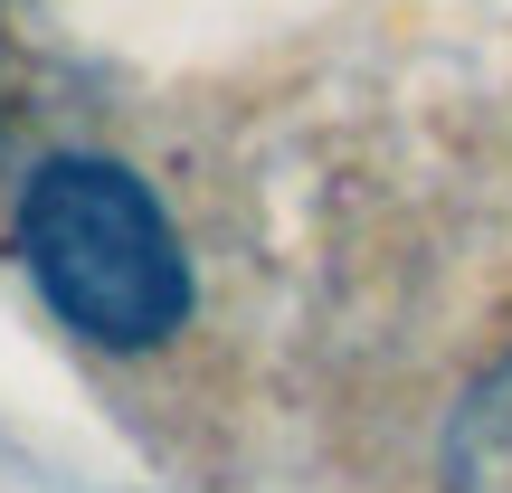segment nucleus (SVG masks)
<instances>
[{"instance_id":"obj_1","label":"nucleus","mask_w":512,"mask_h":493,"mask_svg":"<svg viewBox=\"0 0 512 493\" xmlns=\"http://www.w3.org/2000/svg\"><path fill=\"white\" fill-rule=\"evenodd\" d=\"M19 256H29V285L48 294L57 323L105 351H152L190 313V256L171 238L162 200L124 162H95V152L29 171Z\"/></svg>"},{"instance_id":"obj_2","label":"nucleus","mask_w":512,"mask_h":493,"mask_svg":"<svg viewBox=\"0 0 512 493\" xmlns=\"http://www.w3.org/2000/svg\"><path fill=\"white\" fill-rule=\"evenodd\" d=\"M446 493H512V361H494L446 418Z\"/></svg>"}]
</instances>
